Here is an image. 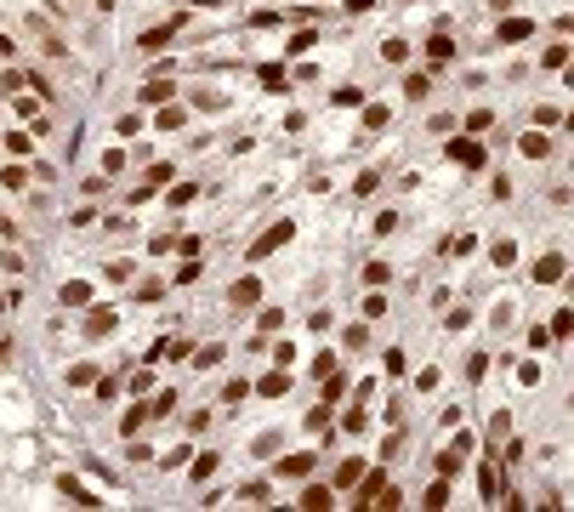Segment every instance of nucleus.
<instances>
[{
  "mask_svg": "<svg viewBox=\"0 0 574 512\" xmlns=\"http://www.w3.org/2000/svg\"><path fill=\"white\" fill-rule=\"evenodd\" d=\"M176 34H182V17H171V23H159V29H143V34H137V52H143V57H154V52H165V46H171Z\"/></svg>",
  "mask_w": 574,
  "mask_h": 512,
  "instance_id": "f257e3e1",
  "label": "nucleus"
},
{
  "mask_svg": "<svg viewBox=\"0 0 574 512\" xmlns=\"http://www.w3.org/2000/svg\"><path fill=\"white\" fill-rule=\"evenodd\" d=\"M290 234H296V222H273L268 234H256L250 239V262H261V256H273L279 245H290Z\"/></svg>",
  "mask_w": 574,
  "mask_h": 512,
  "instance_id": "f03ea898",
  "label": "nucleus"
},
{
  "mask_svg": "<svg viewBox=\"0 0 574 512\" xmlns=\"http://www.w3.org/2000/svg\"><path fill=\"white\" fill-rule=\"evenodd\" d=\"M563 273H568V256L552 250V256H540V262H535V273H529V279H535V285H557Z\"/></svg>",
  "mask_w": 574,
  "mask_h": 512,
  "instance_id": "7ed1b4c3",
  "label": "nucleus"
},
{
  "mask_svg": "<svg viewBox=\"0 0 574 512\" xmlns=\"http://www.w3.org/2000/svg\"><path fill=\"white\" fill-rule=\"evenodd\" d=\"M250 302H261V279L256 273H245V279L228 285V308H250Z\"/></svg>",
  "mask_w": 574,
  "mask_h": 512,
  "instance_id": "20e7f679",
  "label": "nucleus"
},
{
  "mask_svg": "<svg viewBox=\"0 0 574 512\" xmlns=\"http://www.w3.org/2000/svg\"><path fill=\"white\" fill-rule=\"evenodd\" d=\"M444 154H450V159H455V165H466V171H478V165H483V148H478V143H472V137H455V143H450V148H444Z\"/></svg>",
  "mask_w": 574,
  "mask_h": 512,
  "instance_id": "39448f33",
  "label": "nucleus"
},
{
  "mask_svg": "<svg viewBox=\"0 0 574 512\" xmlns=\"http://www.w3.org/2000/svg\"><path fill=\"white\" fill-rule=\"evenodd\" d=\"M301 506H307V512H324V506H336V490H330V484H307V490H301Z\"/></svg>",
  "mask_w": 574,
  "mask_h": 512,
  "instance_id": "423d86ee",
  "label": "nucleus"
},
{
  "mask_svg": "<svg viewBox=\"0 0 574 512\" xmlns=\"http://www.w3.org/2000/svg\"><path fill=\"white\" fill-rule=\"evenodd\" d=\"M120 325V313L114 308H92V313H85V336H108Z\"/></svg>",
  "mask_w": 574,
  "mask_h": 512,
  "instance_id": "0eeeda50",
  "label": "nucleus"
},
{
  "mask_svg": "<svg viewBox=\"0 0 574 512\" xmlns=\"http://www.w3.org/2000/svg\"><path fill=\"white\" fill-rule=\"evenodd\" d=\"M137 97H143V103H171V97H176V85H171L165 74H154V80L143 85V92H137Z\"/></svg>",
  "mask_w": 574,
  "mask_h": 512,
  "instance_id": "6e6552de",
  "label": "nucleus"
},
{
  "mask_svg": "<svg viewBox=\"0 0 574 512\" xmlns=\"http://www.w3.org/2000/svg\"><path fill=\"white\" fill-rule=\"evenodd\" d=\"M256 393H261V399H279V393H290V376H285V370H268V376L256 381Z\"/></svg>",
  "mask_w": 574,
  "mask_h": 512,
  "instance_id": "1a4fd4ad",
  "label": "nucleus"
},
{
  "mask_svg": "<svg viewBox=\"0 0 574 512\" xmlns=\"http://www.w3.org/2000/svg\"><path fill=\"white\" fill-rule=\"evenodd\" d=\"M279 473H285V478H307V473H313V455H307V450L285 455V461H279Z\"/></svg>",
  "mask_w": 574,
  "mask_h": 512,
  "instance_id": "9d476101",
  "label": "nucleus"
},
{
  "mask_svg": "<svg viewBox=\"0 0 574 512\" xmlns=\"http://www.w3.org/2000/svg\"><path fill=\"white\" fill-rule=\"evenodd\" d=\"M381 484H387V473H359V495H352V501H359V506H375V495H381Z\"/></svg>",
  "mask_w": 574,
  "mask_h": 512,
  "instance_id": "9b49d317",
  "label": "nucleus"
},
{
  "mask_svg": "<svg viewBox=\"0 0 574 512\" xmlns=\"http://www.w3.org/2000/svg\"><path fill=\"white\" fill-rule=\"evenodd\" d=\"M57 296H63V308H80V302H92V285H85V279H69Z\"/></svg>",
  "mask_w": 574,
  "mask_h": 512,
  "instance_id": "f8f14e48",
  "label": "nucleus"
},
{
  "mask_svg": "<svg viewBox=\"0 0 574 512\" xmlns=\"http://www.w3.org/2000/svg\"><path fill=\"white\" fill-rule=\"evenodd\" d=\"M57 490H63V495H74V506H97V495L85 490L80 478H57Z\"/></svg>",
  "mask_w": 574,
  "mask_h": 512,
  "instance_id": "ddd939ff",
  "label": "nucleus"
},
{
  "mask_svg": "<svg viewBox=\"0 0 574 512\" xmlns=\"http://www.w3.org/2000/svg\"><path fill=\"white\" fill-rule=\"evenodd\" d=\"M426 57H432V63H450V57H455V40H450V34H432V40H426Z\"/></svg>",
  "mask_w": 574,
  "mask_h": 512,
  "instance_id": "4468645a",
  "label": "nucleus"
},
{
  "mask_svg": "<svg viewBox=\"0 0 574 512\" xmlns=\"http://www.w3.org/2000/svg\"><path fill=\"white\" fill-rule=\"evenodd\" d=\"M517 148H523L529 159H546V154H552V137H540V131H529V137H523Z\"/></svg>",
  "mask_w": 574,
  "mask_h": 512,
  "instance_id": "2eb2a0df",
  "label": "nucleus"
},
{
  "mask_svg": "<svg viewBox=\"0 0 574 512\" xmlns=\"http://www.w3.org/2000/svg\"><path fill=\"white\" fill-rule=\"evenodd\" d=\"M529 34H535V23H529V17H506V23H501V40H529Z\"/></svg>",
  "mask_w": 574,
  "mask_h": 512,
  "instance_id": "dca6fc26",
  "label": "nucleus"
},
{
  "mask_svg": "<svg viewBox=\"0 0 574 512\" xmlns=\"http://www.w3.org/2000/svg\"><path fill=\"white\" fill-rule=\"evenodd\" d=\"M381 188V171H359V177H352V194H359V199H370Z\"/></svg>",
  "mask_w": 574,
  "mask_h": 512,
  "instance_id": "f3484780",
  "label": "nucleus"
},
{
  "mask_svg": "<svg viewBox=\"0 0 574 512\" xmlns=\"http://www.w3.org/2000/svg\"><path fill=\"white\" fill-rule=\"evenodd\" d=\"M279 325H285V313H279V308H261V313H256V330H261V336H273Z\"/></svg>",
  "mask_w": 574,
  "mask_h": 512,
  "instance_id": "a211bd4d",
  "label": "nucleus"
},
{
  "mask_svg": "<svg viewBox=\"0 0 574 512\" xmlns=\"http://www.w3.org/2000/svg\"><path fill=\"white\" fill-rule=\"evenodd\" d=\"M421 506H432V512H438V506H450V478H438V484L426 490V501H421Z\"/></svg>",
  "mask_w": 574,
  "mask_h": 512,
  "instance_id": "6ab92c4d",
  "label": "nucleus"
},
{
  "mask_svg": "<svg viewBox=\"0 0 574 512\" xmlns=\"http://www.w3.org/2000/svg\"><path fill=\"white\" fill-rule=\"evenodd\" d=\"M461 473V450H444L438 455V478H455Z\"/></svg>",
  "mask_w": 574,
  "mask_h": 512,
  "instance_id": "aec40b11",
  "label": "nucleus"
},
{
  "mask_svg": "<svg viewBox=\"0 0 574 512\" xmlns=\"http://www.w3.org/2000/svg\"><path fill=\"white\" fill-rule=\"evenodd\" d=\"M359 473H364V461H341V473H336V490H347V484H359Z\"/></svg>",
  "mask_w": 574,
  "mask_h": 512,
  "instance_id": "412c9836",
  "label": "nucleus"
},
{
  "mask_svg": "<svg viewBox=\"0 0 574 512\" xmlns=\"http://www.w3.org/2000/svg\"><path fill=\"white\" fill-rule=\"evenodd\" d=\"M222 353H228V348H222V341H210V348H199L194 359H199V370H210V364H222Z\"/></svg>",
  "mask_w": 574,
  "mask_h": 512,
  "instance_id": "4be33fe9",
  "label": "nucleus"
},
{
  "mask_svg": "<svg viewBox=\"0 0 574 512\" xmlns=\"http://www.w3.org/2000/svg\"><path fill=\"white\" fill-rule=\"evenodd\" d=\"M188 120V108H176V103H165V114H159V131H176V125Z\"/></svg>",
  "mask_w": 574,
  "mask_h": 512,
  "instance_id": "5701e85b",
  "label": "nucleus"
},
{
  "mask_svg": "<svg viewBox=\"0 0 574 512\" xmlns=\"http://www.w3.org/2000/svg\"><path fill=\"white\" fill-rule=\"evenodd\" d=\"M404 92H410V103H421V97L432 92V80H426V74H410V80H404Z\"/></svg>",
  "mask_w": 574,
  "mask_h": 512,
  "instance_id": "b1692460",
  "label": "nucleus"
},
{
  "mask_svg": "<svg viewBox=\"0 0 574 512\" xmlns=\"http://www.w3.org/2000/svg\"><path fill=\"white\" fill-rule=\"evenodd\" d=\"M489 256H495V268H512V262H517V245H512V239H501Z\"/></svg>",
  "mask_w": 574,
  "mask_h": 512,
  "instance_id": "393cba45",
  "label": "nucleus"
},
{
  "mask_svg": "<svg viewBox=\"0 0 574 512\" xmlns=\"http://www.w3.org/2000/svg\"><path fill=\"white\" fill-rule=\"evenodd\" d=\"M483 376H489V353H472L466 359V381H483Z\"/></svg>",
  "mask_w": 574,
  "mask_h": 512,
  "instance_id": "a878e982",
  "label": "nucleus"
},
{
  "mask_svg": "<svg viewBox=\"0 0 574 512\" xmlns=\"http://www.w3.org/2000/svg\"><path fill=\"white\" fill-rule=\"evenodd\" d=\"M381 57H387V63H404L410 46H404V40H381Z\"/></svg>",
  "mask_w": 574,
  "mask_h": 512,
  "instance_id": "bb28decb",
  "label": "nucleus"
},
{
  "mask_svg": "<svg viewBox=\"0 0 574 512\" xmlns=\"http://www.w3.org/2000/svg\"><path fill=\"white\" fill-rule=\"evenodd\" d=\"M489 125H495L489 108H472V114H466V131H489Z\"/></svg>",
  "mask_w": 574,
  "mask_h": 512,
  "instance_id": "cd10ccee",
  "label": "nucleus"
},
{
  "mask_svg": "<svg viewBox=\"0 0 574 512\" xmlns=\"http://www.w3.org/2000/svg\"><path fill=\"white\" fill-rule=\"evenodd\" d=\"M143 421H148V410H143V404H137V410H131V415H125V421H120V433H125V439H137V427H143Z\"/></svg>",
  "mask_w": 574,
  "mask_h": 512,
  "instance_id": "c85d7f7f",
  "label": "nucleus"
},
{
  "mask_svg": "<svg viewBox=\"0 0 574 512\" xmlns=\"http://www.w3.org/2000/svg\"><path fill=\"white\" fill-rule=\"evenodd\" d=\"M478 484H483V501H495V495H501V473H495V467H483V478H478Z\"/></svg>",
  "mask_w": 574,
  "mask_h": 512,
  "instance_id": "c756f323",
  "label": "nucleus"
},
{
  "mask_svg": "<svg viewBox=\"0 0 574 512\" xmlns=\"http://www.w3.org/2000/svg\"><path fill=\"white\" fill-rule=\"evenodd\" d=\"M0 183H6V188H29V171H23V165H6V171H0Z\"/></svg>",
  "mask_w": 574,
  "mask_h": 512,
  "instance_id": "7c9ffc66",
  "label": "nucleus"
},
{
  "mask_svg": "<svg viewBox=\"0 0 574 512\" xmlns=\"http://www.w3.org/2000/svg\"><path fill=\"white\" fill-rule=\"evenodd\" d=\"M261 85H268V92H285V69L268 63V69H261Z\"/></svg>",
  "mask_w": 574,
  "mask_h": 512,
  "instance_id": "2f4dec72",
  "label": "nucleus"
},
{
  "mask_svg": "<svg viewBox=\"0 0 574 512\" xmlns=\"http://www.w3.org/2000/svg\"><path fill=\"white\" fill-rule=\"evenodd\" d=\"M85 381H97V364H74L69 370V387H85Z\"/></svg>",
  "mask_w": 574,
  "mask_h": 512,
  "instance_id": "473e14b6",
  "label": "nucleus"
},
{
  "mask_svg": "<svg viewBox=\"0 0 574 512\" xmlns=\"http://www.w3.org/2000/svg\"><path fill=\"white\" fill-rule=\"evenodd\" d=\"M165 353H171L176 364H182V359H194V341H182V336H176V341H165Z\"/></svg>",
  "mask_w": 574,
  "mask_h": 512,
  "instance_id": "72a5a7b5",
  "label": "nucleus"
},
{
  "mask_svg": "<svg viewBox=\"0 0 574 512\" xmlns=\"http://www.w3.org/2000/svg\"><path fill=\"white\" fill-rule=\"evenodd\" d=\"M364 125H370V131H381V125H387V103H370V108H364Z\"/></svg>",
  "mask_w": 574,
  "mask_h": 512,
  "instance_id": "f704fd0d",
  "label": "nucleus"
},
{
  "mask_svg": "<svg viewBox=\"0 0 574 512\" xmlns=\"http://www.w3.org/2000/svg\"><path fill=\"white\" fill-rule=\"evenodd\" d=\"M472 245H478V239H472V234H461V239H444V256H466V250H472Z\"/></svg>",
  "mask_w": 574,
  "mask_h": 512,
  "instance_id": "c9c22d12",
  "label": "nucleus"
},
{
  "mask_svg": "<svg viewBox=\"0 0 574 512\" xmlns=\"http://www.w3.org/2000/svg\"><path fill=\"white\" fill-rule=\"evenodd\" d=\"M387 279H392L387 262H370V268H364V285H387Z\"/></svg>",
  "mask_w": 574,
  "mask_h": 512,
  "instance_id": "e433bc0d",
  "label": "nucleus"
},
{
  "mask_svg": "<svg viewBox=\"0 0 574 512\" xmlns=\"http://www.w3.org/2000/svg\"><path fill=\"white\" fill-rule=\"evenodd\" d=\"M410 364H404V348H387V376H404Z\"/></svg>",
  "mask_w": 574,
  "mask_h": 512,
  "instance_id": "4c0bfd02",
  "label": "nucleus"
},
{
  "mask_svg": "<svg viewBox=\"0 0 574 512\" xmlns=\"http://www.w3.org/2000/svg\"><path fill=\"white\" fill-rule=\"evenodd\" d=\"M120 137H143V114H125L120 120Z\"/></svg>",
  "mask_w": 574,
  "mask_h": 512,
  "instance_id": "58836bf2",
  "label": "nucleus"
},
{
  "mask_svg": "<svg viewBox=\"0 0 574 512\" xmlns=\"http://www.w3.org/2000/svg\"><path fill=\"white\" fill-rule=\"evenodd\" d=\"M6 148H12V154H29V148H34V137H29V131H12V137H6Z\"/></svg>",
  "mask_w": 574,
  "mask_h": 512,
  "instance_id": "ea45409f",
  "label": "nucleus"
},
{
  "mask_svg": "<svg viewBox=\"0 0 574 512\" xmlns=\"http://www.w3.org/2000/svg\"><path fill=\"white\" fill-rule=\"evenodd\" d=\"M330 370H341V359H336V353H319V359H313V376H330Z\"/></svg>",
  "mask_w": 574,
  "mask_h": 512,
  "instance_id": "a19ab883",
  "label": "nucleus"
},
{
  "mask_svg": "<svg viewBox=\"0 0 574 512\" xmlns=\"http://www.w3.org/2000/svg\"><path fill=\"white\" fill-rule=\"evenodd\" d=\"M171 410H176V393H159V399L148 404V415H171Z\"/></svg>",
  "mask_w": 574,
  "mask_h": 512,
  "instance_id": "79ce46f5",
  "label": "nucleus"
},
{
  "mask_svg": "<svg viewBox=\"0 0 574 512\" xmlns=\"http://www.w3.org/2000/svg\"><path fill=\"white\" fill-rule=\"evenodd\" d=\"M336 103H341V108H352V103H364V92H359V85H341V92H336Z\"/></svg>",
  "mask_w": 574,
  "mask_h": 512,
  "instance_id": "37998d69",
  "label": "nucleus"
},
{
  "mask_svg": "<svg viewBox=\"0 0 574 512\" xmlns=\"http://www.w3.org/2000/svg\"><path fill=\"white\" fill-rule=\"evenodd\" d=\"M392 228H399V217H392V211H381V217H375V228H370V234H381V239H387Z\"/></svg>",
  "mask_w": 574,
  "mask_h": 512,
  "instance_id": "c03bdc74",
  "label": "nucleus"
},
{
  "mask_svg": "<svg viewBox=\"0 0 574 512\" xmlns=\"http://www.w3.org/2000/svg\"><path fill=\"white\" fill-rule=\"evenodd\" d=\"M489 433H495V439H506V433H512V415H506V410H495V421H489Z\"/></svg>",
  "mask_w": 574,
  "mask_h": 512,
  "instance_id": "a18cd8bd",
  "label": "nucleus"
},
{
  "mask_svg": "<svg viewBox=\"0 0 574 512\" xmlns=\"http://www.w3.org/2000/svg\"><path fill=\"white\" fill-rule=\"evenodd\" d=\"M188 455H194V450H188V444H176V450H171V455H159V467H182V461H188Z\"/></svg>",
  "mask_w": 574,
  "mask_h": 512,
  "instance_id": "49530a36",
  "label": "nucleus"
},
{
  "mask_svg": "<svg viewBox=\"0 0 574 512\" xmlns=\"http://www.w3.org/2000/svg\"><path fill=\"white\" fill-rule=\"evenodd\" d=\"M330 325H336V319H330V313H324V308H319V313H313V319H307V330H313V336H324V330H330Z\"/></svg>",
  "mask_w": 574,
  "mask_h": 512,
  "instance_id": "de8ad7c7",
  "label": "nucleus"
},
{
  "mask_svg": "<svg viewBox=\"0 0 574 512\" xmlns=\"http://www.w3.org/2000/svg\"><path fill=\"white\" fill-rule=\"evenodd\" d=\"M466 325H472V313H466V308H455V313L444 319V330H466Z\"/></svg>",
  "mask_w": 574,
  "mask_h": 512,
  "instance_id": "09e8293b",
  "label": "nucleus"
},
{
  "mask_svg": "<svg viewBox=\"0 0 574 512\" xmlns=\"http://www.w3.org/2000/svg\"><path fill=\"white\" fill-rule=\"evenodd\" d=\"M375 6V0H347V12H370Z\"/></svg>",
  "mask_w": 574,
  "mask_h": 512,
  "instance_id": "8fccbe9b",
  "label": "nucleus"
},
{
  "mask_svg": "<svg viewBox=\"0 0 574 512\" xmlns=\"http://www.w3.org/2000/svg\"><path fill=\"white\" fill-rule=\"evenodd\" d=\"M92 6H97V12H108V6H114V0H92Z\"/></svg>",
  "mask_w": 574,
  "mask_h": 512,
  "instance_id": "3c124183",
  "label": "nucleus"
},
{
  "mask_svg": "<svg viewBox=\"0 0 574 512\" xmlns=\"http://www.w3.org/2000/svg\"><path fill=\"white\" fill-rule=\"evenodd\" d=\"M489 6H495V12H506V6H512V0H489Z\"/></svg>",
  "mask_w": 574,
  "mask_h": 512,
  "instance_id": "603ef678",
  "label": "nucleus"
}]
</instances>
